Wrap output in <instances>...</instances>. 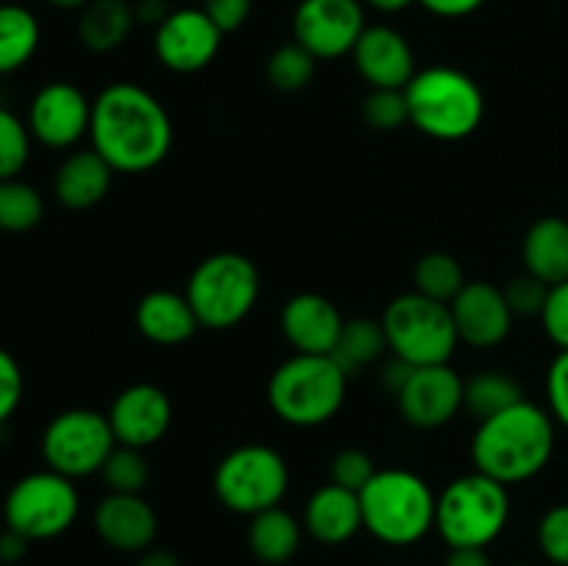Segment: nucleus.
<instances>
[{"mask_svg":"<svg viewBox=\"0 0 568 566\" xmlns=\"http://www.w3.org/2000/svg\"><path fill=\"white\" fill-rule=\"evenodd\" d=\"M538 547L552 564L568 566V503L552 505L538 522Z\"/></svg>","mask_w":568,"mask_h":566,"instance_id":"obj_38","label":"nucleus"},{"mask_svg":"<svg viewBox=\"0 0 568 566\" xmlns=\"http://www.w3.org/2000/svg\"><path fill=\"white\" fill-rule=\"evenodd\" d=\"M28 544L31 542H28L22 533L6 527V530L0 533V564H17V560L26 558Z\"/></svg>","mask_w":568,"mask_h":566,"instance_id":"obj_45","label":"nucleus"},{"mask_svg":"<svg viewBox=\"0 0 568 566\" xmlns=\"http://www.w3.org/2000/svg\"><path fill=\"white\" fill-rule=\"evenodd\" d=\"M303 522H297V516L277 505V508L250 516L247 542L261 564L281 566L297 555L300 544H303Z\"/></svg>","mask_w":568,"mask_h":566,"instance_id":"obj_26","label":"nucleus"},{"mask_svg":"<svg viewBox=\"0 0 568 566\" xmlns=\"http://www.w3.org/2000/svg\"><path fill=\"white\" fill-rule=\"evenodd\" d=\"M114 447L116 438L109 416L94 408L59 411L44 425L42 442H39L44 466L70 481L100 475Z\"/></svg>","mask_w":568,"mask_h":566,"instance_id":"obj_11","label":"nucleus"},{"mask_svg":"<svg viewBox=\"0 0 568 566\" xmlns=\"http://www.w3.org/2000/svg\"><path fill=\"white\" fill-rule=\"evenodd\" d=\"M48 3L59 11H81L89 0H48Z\"/></svg>","mask_w":568,"mask_h":566,"instance_id":"obj_49","label":"nucleus"},{"mask_svg":"<svg viewBox=\"0 0 568 566\" xmlns=\"http://www.w3.org/2000/svg\"><path fill=\"white\" fill-rule=\"evenodd\" d=\"M419 6L430 14L444 17V20H460V17L475 14L486 6V0H419Z\"/></svg>","mask_w":568,"mask_h":566,"instance_id":"obj_43","label":"nucleus"},{"mask_svg":"<svg viewBox=\"0 0 568 566\" xmlns=\"http://www.w3.org/2000/svg\"><path fill=\"white\" fill-rule=\"evenodd\" d=\"M136 566H183V564L175 553H170V549H148V553H142V558H139Z\"/></svg>","mask_w":568,"mask_h":566,"instance_id":"obj_47","label":"nucleus"},{"mask_svg":"<svg viewBox=\"0 0 568 566\" xmlns=\"http://www.w3.org/2000/svg\"><path fill=\"white\" fill-rule=\"evenodd\" d=\"M444 566H494L483 547H453Z\"/></svg>","mask_w":568,"mask_h":566,"instance_id":"obj_46","label":"nucleus"},{"mask_svg":"<svg viewBox=\"0 0 568 566\" xmlns=\"http://www.w3.org/2000/svg\"><path fill=\"white\" fill-rule=\"evenodd\" d=\"M521 264L547 286L568 281V220L541 216L521 239Z\"/></svg>","mask_w":568,"mask_h":566,"instance_id":"obj_24","label":"nucleus"},{"mask_svg":"<svg viewBox=\"0 0 568 566\" xmlns=\"http://www.w3.org/2000/svg\"><path fill=\"white\" fill-rule=\"evenodd\" d=\"M510 566H532V564H510Z\"/></svg>","mask_w":568,"mask_h":566,"instance_id":"obj_50","label":"nucleus"},{"mask_svg":"<svg viewBox=\"0 0 568 566\" xmlns=\"http://www.w3.org/2000/svg\"><path fill=\"white\" fill-rule=\"evenodd\" d=\"M349 375L333 355L294 353L266 383L272 414L292 427H320L342 411Z\"/></svg>","mask_w":568,"mask_h":566,"instance_id":"obj_4","label":"nucleus"},{"mask_svg":"<svg viewBox=\"0 0 568 566\" xmlns=\"http://www.w3.org/2000/svg\"><path fill=\"white\" fill-rule=\"evenodd\" d=\"M136 327L148 342L159 347L186 344L200 331L197 314L186 294L172 289H153L136 305Z\"/></svg>","mask_w":568,"mask_h":566,"instance_id":"obj_22","label":"nucleus"},{"mask_svg":"<svg viewBox=\"0 0 568 566\" xmlns=\"http://www.w3.org/2000/svg\"><path fill=\"white\" fill-rule=\"evenodd\" d=\"M361 111H364L366 125L381 133L399 131V128L410 122L405 89H369Z\"/></svg>","mask_w":568,"mask_h":566,"instance_id":"obj_35","label":"nucleus"},{"mask_svg":"<svg viewBox=\"0 0 568 566\" xmlns=\"http://www.w3.org/2000/svg\"><path fill=\"white\" fill-rule=\"evenodd\" d=\"M26 122L33 142L50 150H70L89 137L92 100L75 83L50 81L31 98Z\"/></svg>","mask_w":568,"mask_h":566,"instance_id":"obj_13","label":"nucleus"},{"mask_svg":"<svg viewBox=\"0 0 568 566\" xmlns=\"http://www.w3.org/2000/svg\"><path fill=\"white\" fill-rule=\"evenodd\" d=\"M316 75V59L300 42H286L266 59V81L283 94L303 92Z\"/></svg>","mask_w":568,"mask_h":566,"instance_id":"obj_32","label":"nucleus"},{"mask_svg":"<svg viewBox=\"0 0 568 566\" xmlns=\"http://www.w3.org/2000/svg\"><path fill=\"white\" fill-rule=\"evenodd\" d=\"M521 400H525V392H521L519 381L503 370L477 372L464 386V411H469L477 422L488 420Z\"/></svg>","mask_w":568,"mask_h":566,"instance_id":"obj_29","label":"nucleus"},{"mask_svg":"<svg viewBox=\"0 0 568 566\" xmlns=\"http://www.w3.org/2000/svg\"><path fill=\"white\" fill-rule=\"evenodd\" d=\"M375 458L361 447L338 449L331 461V483H338V486L349 488V492L361 494V488L375 477Z\"/></svg>","mask_w":568,"mask_h":566,"instance_id":"obj_36","label":"nucleus"},{"mask_svg":"<svg viewBox=\"0 0 568 566\" xmlns=\"http://www.w3.org/2000/svg\"><path fill=\"white\" fill-rule=\"evenodd\" d=\"M292 483L286 458L270 444H242L222 455L211 486L216 499L239 516L277 508Z\"/></svg>","mask_w":568,"mask_h":566,"instance_id":"obj_9","label":"nucleus"},{"mask_svg":"<svg viewBox=\"0 0 568 566\" xmlns=\"http://www.w3.org/2000/svg\"><path fill=\"white\" fill-rule=\"evenodd\" d=\"M458 338L475 350L499 347L514 331V311L503 286L488 281H469L449 303Z\"/></svg>","mask_w":568,"mask_h":566,"instance_id":"obj_17","label":"nucleus"},{"mask_svg":"<svg viewBox=\"0 0 568 566\" xmlns=\"http://www.w3.org/2000/svg\"><path fill=\"white\" fill-rule=\"evenodd\" d=\"M42 28L37 14L20 3H0V75L22 70L37 55Z\"/></svg>","mask_w":568,"mask_h":566,"instance_id":"obj_27","label":"nucleus"},{"mask_svg":"<svg viewBox=\"0 0 568 566\" xmlns=\"http://www.w3.org/2000/svg\"><path fill=\"white\" fill-rule=\"evenodd\" d=\"M466 272L455 255L433 250L425 253L414 266V292L425 294V297L438 300V303H453L466 286Z\"/></svg>","mask_w":568,"mask_h":566,"instance_id":"obj_30","label":"nucleus"},{"mask_svg":"<svg viewBox=\"0 0 568 566\" xmlns=\"http://www.w3.org/2000/svg\"><path fill=\"white\" fill-rule=\"evenodd\" d=\"M303 527L314 542L327 544V547L347 544L349 538L364 530L358 492H349L338 483L320 486L305 503Z\"/></svg>","mask_w":568,"mask_h":566,"instance_id":"obj_21","label":"nucleus"},{"mask_svg":"<svg viewBox=\"0 0 568 566\" xmlns=\"http://www.w3.org/2000/svg\"><path fill=\"white\" fill-rule=\"evenodd\" d=\"M410 125L438 142L469 139L486 120V94L458 67H425L405 87Z\"/></svg>","mask_w":568,"mask_h":566,"instance_id":"obj_3","label":"nucleus"},{"mask_svg":"<svg viewBox=\"0 0 568 566\" xmlns=\"http://www.w3.org/2000/svg\"><path fill=\"white\" fill-rule=\"evenodd\" d=\"M547 411L568 431V350H560L547 370Z\"/></svg>","mask_w":568,"mask_h":566,"instance_id":"obj_40","label":"nucleus"},{"mask_svg":"<svg viewBox=\"0 0 568 566\" xmlns=\"http://www.w3.org/2000/svg\"><path fill=\"white\" fill-rule=\"evenodd\" d=\"M466 381L449 364L414 366L394 394L403 420L419 431H438L464 411Z\"/></svg>","mask_w":568,"mask_h":566,"instance_id":"obj_14","label":"nucleus"},{"mask_svg":"<svg viewBox=\"0 0 568 566\" xmlns=\"http://www.w3.org/2000/svg\"><path fill=\"white\" fill-rule=\"evenodd\" d=\"M541 325L544 333L549 336V342L558 344L560 350H568V281L549 289L547 305H544L541 314Z\"/></svg>","mask_w":568,"mask_h":566,"instance_id":"obj_41","label":"nucleus"},{"mask_svg":"<svg viewBox=\"0 0 568 566\" xmlns=\"http://www.w3.org/2000/svg\"><path fill=\"white\" fill-rule=\"evenodd\" d=\"M81 514V494L75 481L53 469L22 475L3 499L6 527L22 533L28 542H48L75 525Z\"/></svg>","mask_w":568,"mask_h":566,"instance_id":"obj_10","label":"nucleus"},{"mask_svg":"<svg viewBox=\"0 0 568 566\" xmlns=\"http://www.w3.org/2000/svg\"><path fill=\"white\" fill-rule=\"evenodd\" d=\"M100 477L114 494H142L150 483V461L144 449L116 444L100 469Z\"/></svg>","mask_w":568,"mask_h":566,"instance_id":"obj_33","label":"nucleus"},{"mask_svg":"<svg viewBox=\"0 0 568 566\" xmlns=\"http://www.w3.org/2000/svg\"><path fill=\"white\" fill-rule=\"evenodd\" d=\"M369 9L381 11V14H399V11L410 9L414 3H419V0H364Z\"/></svg>","mask_w":568,"mask_h":566,"instance_id":"obj_48","label":"nucleus"},{"mask_svg":"<svg viewBox=\"0 0 568 566\" xmlns=\"http://www.w3.org/2000/svg\"><path fill=\"white\" fill-rule=\"evenodd\" d=\"M205 331H231L253 314L261 297V272L236 250L211 253L200 261L183 292Z\"/></svg>","mask_w":568,"mask_h":566,"instance_id":"obj_6","label":"nucleus"},{"mask_svg":"<svg viewBox=\"0 0 568 566\" xmlns=\"http://www.w3.org/2000/svg\"><path fill=\"white\" fill-rule=\"evenodd\" d=\"M114 175L109 161L94 148L72 150L55 170L53 194L70 211L94 209L109 194Z\"/></svg>","mask_w":568,"mask_h":566,"instance_id":"obj_23","label":"nucleus"},{"mask_svg":"<svg viewBox=\"0 0 568 566\" xmlns=\"http://www.w3.org/2000/svg\"><path fill=\"white\" fill-rule=\"evenodd\" d=\"M558 422L547 408L521 400L488 420L477 422L471 436V464L503 486L532 481L549 466L555 455Z\"/></svg>","mask_w":568,"mask_h":566,"instance_id":"obj_2","label":"nucleus"},{"mask_svg":"<svg viewBox=\"0 0 568 566\" xmlns=\"http://www.w3.org/2000/svg\"><path fill=\"white\" fill-rule=\"evenodd\" d=\"M510 519V494L494 477L469 472L444 486L436 503V530L453 547H483L497 542Z\"/></svg>","mask_w":568,"mask_h":566,"instance_id":"obj_7","label":"nucleus"},{"mask_svg":"<svg viewBox=\"0 0 568 566\" xmlns=\"http://www.w3.org/2000/svg\"><path fill=\"white\" fill-rule=\"evenodd\" d=\"M203 11L222 33H233L253 14V0H203Z\"/></svg>","mask_w":568,"mask_h":566,"instance_id":"obj_42","label":"nucleus"},{"mask_svg":"<svg viewBox=\"0 0 568 566\" xmlns=\"http://www.w3.org/2000/svg\"><path fill=\"white\" fill-rule=\"evenodd\" d=\"M0 3H6V0H0Z\"/></svg>","mask_w":568,"mask_h":566,"instance_id":"obj_51","label":"nucleus"},{"mask_svg":"<svg viewBox=\"0 0 568 566\" xmlns=\"http://www.w3.org/2000/svg\"><path fill=\"white\" fill-rule=\"evenodd\" d=\"M26 394V377H22V366L17 364L14 355L6 347H0V427L17 414Z\"/></svg>","mask_w":568,"mask_h":566,"instance_id":"obj_39","label":"nucleus"},{"mask_svg":"<svg viewBox=\"0 0 568 566\" xmlns=\"http://www.w3.org/2000/svg\"><path fill=\"white\" fill-rule=\"evenodd\" d=\"M225 33L211 22L203 9H172V14L155 28L153 50L161 67L178 75L205 70L216 59Z\"/></svg>","mask_w":568,"mask_h":566,"instance_id":"obj_15","label":"nucleus"},{"mask_svg":"<svg viewBox=\"0 0 568 566\" xmlns=\"http://www.w3.org/2000/svg\"><path fill=\"white\" fill-rule=\"evenodd\" d=\"M109 425L116 444L148 449L170 433L175 408L170 394L155 383H133L114 397L109 408Z\"/></svg>","mask_w":568,"mask_h":566,"instance_id":"obj_16","label":"nucleus"},{"mask_svg":"<svg viewBox=\"0 0 568 566\" xmlns=\"http://www.w3.org/2000/svg\"><path fill=\"white\" fill-rule=\"evenodd\" d=\"M381 322L388 338V353L408 366L449 364L460 344L449 305L419 292L394 297Z\"/></svg>","mask_w":568,"mask_h":566,"instance_id":"obj_8","label":"nucleus"},{"mask_svg":"<svg viewBox=\"0 0 568 566\" xmlns=\"http://www.w3.org/2000/svg\"><path fill=\"white\" fill-rule=\"evenodd\" d=\"M133 14H136L139 26L159 28L161 22L172 14V9L166 0H136V3H133Z\"/></svg>","mask_w":568,"mask_h":566,"instance_id":"obj_44","label":"nucleus"},{"mask_svg":"<svg viewBox=\"0 0 568 566\" xmlns=\"http://www.w3.org/2000/svg\"><path fill=\"white\" fill-rule=\"evenodd\" d=\"M358 75L369 89H405L416 75V55L403 31L392 26H366L353 50Z\"/></svg>","mask_w":568,"mask_h":566,"instance_id":"obj_18","label":"nucleus"},{"mask_svg":"<svg viewBox=\"0 0 568 566\" xmlns=\"http://www.w3.org/2000/svg\"><path fill=\"white\" fill-rule=\"evenodd\" d=\"M549 289L544 281H538L530 272H521L514 281H508V286H503L505 300H508L514 316H538L541 320L544 305H547Z\"/></svg>","mask_w":568,"mask_h":566,"instance_id":"obj_37","label":"nucleus"},{"mask_svg":"<svg viewBox=\"0 0 568 566\" xmlns=\"http://www.w3.org/2000/svg\"><path fill=\"white\" fill-rule=\"evenodd\" d=\"M136 28L133 3L128 0H89L78 17V39L92 53H114Z\"/></svg>","mask_w":568,"mask_h":566,"instance_id":"obj_25","label":"nucleus"},{"mask_svg":"<svg viewBox=\"0 0 568 566\" xmlns=\"http://www.w3.org/2000/svg\"><path fill=\"white\" fill-rule=\"evenodd\" d=\"M358 497L364 530L388 547H410L436 527L438 497L410 469H377Z\"/></svg>","mask_w":568,"mask_h":566,"instance_id":"obj_5","label":"nucleus"},{"mask_svg":"<svg viewBox=\"0 0 568 566\" xmlns=\"http://www.w3.org/2000/svg\"><path fill=\"white\" fill-rule=\"evenodd\" d=\"M44 200L33 183L22 178L0 181V231L28 233L42 222Z\"/></svg>","mask_w":568,"mask_h":566,"instance_id":"obj_31","label":"nucleus"},{"mask_svg":"<svg viewBox=\"0 0 568 566\" xmlns=\"http://www.w3.org/2000/svg\"><path fill=\"white\" fill-rule=\"evenodd\" d=\"M94 530L116 553H148L159 536V516L142 494L109 492L94 508Z\"/></svg>","mask_w":568,"mask_h":566,"instance_id":"obj_20","label":"nucleus"},{"mask_svg":"<svg viewBox=\"0 0 568 566\" xmlns=\"http://www.w3.org/2000/svg\"><path fill=\"white\" fill-rule=\"evenodd\" d=\"M31 144L33 137L28 131V122L0 105V181L20 178L31 159Z\"/></svg>","mask_w":568,"mask_h":566,"instance_id":"obj_34","label":"nucleus"},{"mask_svg":"<svg viewBox=\"0 0 568 566\" xmlns=\"http://www.w3.org/2000/svg\"><path fill=\"white\" fill-rule=\"evenodd\" d=\"M294 42L303 44L316 61L353 55L366 31V11L361 0H300L294 9Z\"/></svg>","mask_w":568,"mask_h":566,"instance_id":"obj_12","label":"nucleus"},{"mask_svg":"<svg viewBox=\"0 0 568 566\" xmlns=\"http://www.w3.org/2000/svg\"><path fill=\"white\" fill-rule=\"evenodd\" d=\"M386 353L388 338L386 331H383V322L372 320V316H353V320L344 322L333 358L353 377L358 372L369 370L372 364H377Z\"/></svg>","mask_w":568,"mask_h":566,"instance_id":"obj_28","label":"nucleus"},{"mask_svg":"<svg viewBox=\"0 0 568 566\" xmlns=\"http://www.w3.org/2000/svg\"><path fill=\"white\" fill-rule=\"evenodd\" d=\"M344 316L331 297L320 292H300L281 311V333L294 353L333 355L342 336Z\"/></svg>","mask_w":568,"mask_h":566,"instance_id":"obj_19","label":"nucleus"},{"mask_svg":"<svg viewBox=\"0 0 568 566\" xmlns=\"http://www.w3.org/2000/svg\"><path fill=\"white\" fill-rule=\"evenodd\" d=\"M175 128L166 105L150 89L114 81L92 100L89 142L122 175L155 170L170 155Z\"/></svg>","mask_w":568,"mask_h":566,"instance_id":"obj_1","label":"nucleus"}]
</instances>
